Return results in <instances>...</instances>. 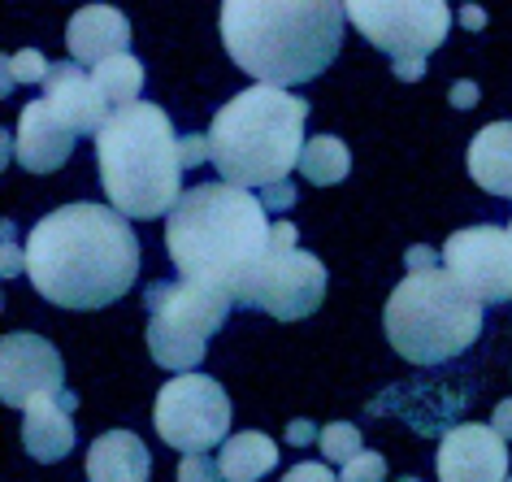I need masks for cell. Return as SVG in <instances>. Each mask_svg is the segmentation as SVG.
<instances>
[{"instance_id":"cell-22","label":"cell","mask_w":512,"mask_h":482,"mask_svg":"<svg viewBox=\"0 0 512 482\" xmlns=\"http://www.w3.org/2000/svg\"><path fill=\"white\" fill-rule=\"evenodd\" d=\"M92 83L100 87V96H105V105H135L139 92H144V66L126 53V57H113V61H100L92 70Z\"/></svg>"},{"instance_id":"cell-25","label":"cell","mask_w":512,"mask_h":482,"mask_svg":"<svg viewBox=\"0 0 512 482\" xmlns=\"http://www.w3.org/2000/svg\"><path fill=\"white\" fill-rule=\"evenodd\" d=\"M382 478H387V461H382L378 452H361L356 461L343 465V474H339V482H382Z\"/></svg>"},{"instance_id":"cell-29","label":"cell","mask_w":512,"mask_h":482,"mask_svg":"<svg viewBox=\"0 0 512 482\" xmlns=\"http://www.w3.org/2000/svg\"><path fill=\"white\" fill-rule=\"evenodd\" d=\"M439 261H443V252H434V248H408V252H404V265H408V274H421V270H439Z\"/></svg>"},{"instance_id":"cell-35","label":"cell","mask_w":512,"mask_h":482,"mask_svg":"<svg viewBox=\"0 0 512 482\" xmlns=\"http://www.w3.org/2000/svg\"><path fill=\"white\" fill-rule=\"evenodd\" d=\"M391 70H395V79L413 83V79H421V74H426V61H421V57H413V61H391Z\"/></svg>"},{"instance_id":"cell-17","label":"cell","mask_w":512,"mask_h":482,"mask_svg":"<svg viewBox=\"0 0 512 482\" xmlns=\"http://www.w3.org/2000/svg\"><path fill=\"white\" fill-rule=\"evenodd\" d=\"M22 443L40 465L66 461L74 448V422H70V404L57 396H35L22 409Z\"/></svg>"},{"instance_id":"cell-11","label":"cell","mask_w":512,"mask_h":482,"mask_svg":"<svg viewBox=\"0 0 512 482\" xmlns=\"http://www.w3.org/2000/svg\"><path fill=\"white\" fill-rule=\"evenodd\" d=\"M443 270L456 274L482 304L512 300V231L508 226H465L447 235Z\"/></svg>"},{"instance_id":"cell-38","label":"cell","mask_w":512,"mask_h":482,"mask_svg":"<svg viewBox=\"0 0 512 482\" xmlns=\"http://www.w3.org/2000/svg\"><path fill=\"white\" fill-rule=\"evenodd\" d=\"M508 231H512V226H508Z\"/></svg>"},{"instance_id":"cell-13","label":"cell","mask_w":512,"mask_h":482,"mask_svg":"<svg viewBox=\"0 0 512 482\" xmlns=\"http://www.w3.org/2000/svg\"><path fill=\"white\" fill-rule=\"evenodd\" d=\"M439 482H508V443L491 426L460 422L443 430L439 456H434Z\"/></svg>"},{"instance_id":"cell-20","label":"cell","mask_w":512,"mask_h":482,"mask_svg":"<svg viewBox=\"0 0 512 482\" xmlns=\"http://www.w3.org/2000/svg\"><path fill=\"white\" fill-rule=\"evenodd\" d=\"M217 465H222L226 482H256L278 465V448H274L270 435H261V430H239V435H230L222 443Z\"/></svg>"},{"instance_id":"cell-6","label":"cell","mask_w":512,"mask_h":482,"mask_svg":"<svg viewBox=\"0 0 512 482\" xmlns=\"http://www.w3.org/2000/svg\"><path fill=\"white\" fill-rule=\"evenodd\" d=\"M391 348L413 365H443L473 348L482 335V300L456 274L421 270L391 291L382 313Z\"/></svg>"},{"instance_id":"cell-39","label":"cell","mask_w":512,"mask_h":482,"mask_svg":"<svg viewBox=\"0 0 512 482\" xmlns=\"http://www.w3.org/2000/svg\"><path fill=\"white\" fill-rule=\"evenodd\" d=\"M508 482H512V478H508Z\"/></svg>"},{"instance_id":"cell-8","label":"cell","mask_w":512,"mask_h":482,"mask_svg":"<svg viewBox=\"0 0 512 482\" xmlns=\"http://www.w3.org/2000/svg\"><path fill=\"white\" fill-rule=\"evenodd\" d=\"M326 300V265L300 248V231L291 222L274 226V252L256 270L252 287L243 291L239 309H261L278 322H300L322 309Z\"/></svg>"},{"instance_id":"cell-15","label":"cell","mask_w":512,"mask_h":482,"mask_svg":"<svg viewBox=\"0 0 512 482\" xmlns=\"http://www.w3.org/2000/svg\"><path fill=\"white\" fill-rule=\"evenodd\" d=\"M44 100L53 105V113L70 126L74 135H100L105 122L113 118L100 87L92 83V74L74 61H57L44 79Z\"/></svg>"},{"instance_id":"cell-5","label":"cell","mask_w":512,"mask_h":482,"mask_svg":"<svg viewBox=\"0 0 512 482\" xmlns=\"http://www.w3.org/2000/svg\"><path fill=\"white\" fill-rule=\"evenodd\" d=\"M304 118L309 100L287 96L283 87H248L217 109L209 126L213 166L230 187H278L304 157Z\"/></svg>"},{"instance_id":"cell-9","label":"cell","mask_w":512,"mask_h":482,"mask_svg":"<svg viewBox=\"0 0 512 482\" xmlns=\"http://www.w3.org/2000/svg\"><path fill=\"white\" fill-rule=\"evenodd\" d=\"M157 435L183 456H209V448L226 443L230 430V400L222 383L204 374H178L157 391L152 409Z\"/></svg>"},{"instance_id":"cell-18","label":"cell","mask_w":512,"mask_h":482,"mask_svg":"<svg viewBox=\"0 0 512 482\" xmlns=\"http://www.w3.org/2000/svg\"><path fill=\"white\" fill-rule=\"evenodd\" d=\"M152 456L135 430H105L87 448V482H148Z\"/></svg>"},{"instance_id":"cell-26","label":"cell","mask_w":512,"mask_h":482,"mask_svg":"<svg viewBox=\"0 0 512 482\" xmlns=\"http://www.w3.org/2000/svg\"><path fill=\"white\" fill-rule=\"evenodd\" d=\"M178 482H226L222 465L209 461V456H183L178 461Z\"/></svg>"},{"instance_id":"cell-27","label":"cell","mask_w":512,"mask_h":482,"mask_svg":"<svg viewBox=\"0 0 512 482\" xmlns=\"http://www.w3.org/2000/svg\"><path fill=\"white\" fill-rule=\"evenodd\" d=\"M27 274V248H18V226L5 222V278Z\"/></svg>"},{"instance_id":"cell-10","label":"cell","mask_w":512,"mask_h":482,"mask_svg":"<svg viewBox=\"0 0 512 482\" xmlns=\"http://www.w3.org/2000/svg\"><path fill=\"white\" fill-rule=\"evenodd\" d=\"M348 22L387 57L426 61V53H434L447 40L452 9L443 0H378V5L374 0H352Z\"/></svg>"},{"instance_id":"cell-12","label":"cell","mask_w":512,"mask_h":482,"mask_svg":"<svg viewBox=\"0 0 512 482\" xmlns=\"http://www.w3.org/2000/svg\"><path fill=\"white\" fill-rule=\"evenodd\" d=\"M35 396H57L74 409V391H66L61 352L40 335H5L0 339V400L9 409H27Z\"/></svg>"},{"instance_id":"cell-23","label":"cell","mask_w":512,"mask_h":482,"mask_svg":"<svg viewBox=\"0 0 512 482\" xmlns=\"http://www.w3.org/2000/svg\"><path fill=\"white\" fill-rule=\"evenodd\" d=\"M361 430H356L352 422H330V426H322V439H317V448H322V456L326 461H335V465H348V461H356L365 448H361Z\"/></svg>"},{"instance_id":"cell-1","label":"cell","mask_w":512,"mask_h":482,"mask_svg":"<svg viewBox=\"0 0 512 482\" xmlns=\"http://www.w3.org/2000/svg\"><path fill=\"white\" fill-rule=\"evenodd\" d=\"M27 274L61 309H105L135 287L139 239L118 209L61 205L27 235Z\"/></svg>"},{"instance_id":"cell-21","label":"cell","mask_w":512,"mask_h":482,"mask_svg":"<svg viewBox=\"0 0 512 482\" xmlns=\"http://www.w3.org/2000/svg\"><path fill=\"white\" fill-rule=\"evenodd\" d=\"M300 174L313 187H335V183H343L352 174V152H348V144L335 139V135H313L309 144H304Z\"/></svg>"},{"instance_id":"cell-3","label":"cell","mask_w":512,"mask_h":482,"mask_svg":"<svg viewBox=\"0 0 512 482\" xmlns=\"http://www.w3.org/2000/svg\"><path fill=\"white\" fill-rule=\"evenodd\" d=\"M348 5L335 0H226L222 44L261 87L309 83L339 57Z\"/></svg>"},{"instance_id":"cell-28","label":"cell","mask_w":512,"mask_h":482,"mask_svg":"<svg viewBox=\"0 0 512 482\" xmlns=\"http://www.w3.org/2000/svg\"><path fill=\"white\" fill-rule=\"evenodd\" d=\"M283 482H339V478L330 474L326 465H317V461H304V465H291Z\"/></svg>"},{"instance_id":"cell-14","label":"cell","mask_w":512,"mask_h":482,"mask_svg":"<svg viewBox=\"0 0 512 482\" xmlns=\"http://www.w3.org/2000/svg\"><path fill=\"white\" fill-rule=\"evenodd\" d=\"M74 144H79V135L70 131L66 122L53 113V105L40 96L31 100V105H22L18 113V131H14V157L22 170L31 174H53L70 161Z\"/></svg>"},{"instance_id":"cell-16","label":"cell","mask_w":512,"mask_h":482,"mask_svg":"<svg viewBox=\"0 0 512 482\" xmlns=\"http://www.w3.org/2000/svg\"><path fill=\"white\" fill-rule=\"evenodd\" d=\"M66 44H70V61L74 66H100V61L126 57L131 48V22L122 9L113 5H87L70 18L66 27Z\"/></svg>"},{"instance_id":"cell-34","label":"cell","mask_w":512,"mask_h":482,"mask_svg":"<svg viewBox=\"0 0 512 482\" xmlns=\"http://www.w3.org/2000/svg\"><path fill=\"white\" fill-rule=\"evenodd\" d=\"M452 105H456V109H473V105H478V83L460 79V83L452 87Z\"/></svg>"},{"instance_id":"cell-36","label":"cell","mask_w":512,"mask_h":482,"mask_svg":"<svg viewBox=\"0 0 512 482\" xmlns=\"http://www.w3.org/2000/svg\"><path fill=\"white\" fill-rule=\"evenodd\" d=\"M456 18H460V27H465V31H482L486 27V14H482L478 5H460Z\"/></svg>"},{"instance_id":"cell-33","label":"cell","mask_w":512,"mask_h":482,"mask_svg":"<svg viewBox=\"0 0 512 482\" xmlns=\"http://www.w3.org/2000/svg\"><path fill=\"white\" fill-rule=\"evenodd\" d=\"M491 430H495V435H499V439H504V443L512 439V400H499V404H495Z\"/></svg>"},{"instance_id":"cell-24","label":"cell","mask_w":512,"mask_h":482,"mask_svg":"<svg viewBox=\"0 0 512 482\" xmlns=\"http://www.w3.org/2000/svg\"><path fill=\"white\" fill-rule=\"evenodd\" d=\"M48 61L35 53V48H27V53H14V57H5V92H14L18 83H44L48 79Z\"/></svg>"},{"instance_id":"cell-2","label":"cell","mask_w":512,"mask_h":482,"mask_svg":"<svg viewBox=\"0 0 512 482\" xmlns=\"http://www.w3.org/2000/svg\"><path fill=\"white\" fill-rule=\"evenodd\" d=\"M165 248L183 278L226 291L239 304L274 252V226L261 196L230 183H200L174 205L165 222Z\"/></svg>"},{"instance_id":"cell-30","label":"cell","mask_w":512,"mask_h":482,"mask_svg":"<svg viewBox=\"0 0 512 482\" xmlns=\"http://www.w3.org/2000/svg\"><path fill=\"white\" fill-rule=\"evenodd\" d=\"M317 439H322V430H317L309 417H296V422L287 426V443H291V448H309V443H317Z\"/></svg>"},{"instance_id":"cell-4","label":"cell","mask_w":512,"mask_h":482,"mask_svg":"<svg viewBox=\"0 0 512 482\" xmlns=\"http://www.w3.org/2000/svg\"><path fill=\"white\" fill-rule=\"evenodd\" d=\"M100 187L122 218L152 222L174 213L183 200V139L174 135L170 113L152 100L113 109L105 131L96 135Z\"/></svg>"},{"instance_id":"cell-31","label":"cell","mask_w":512,"mask_h":482,"mask_svg":"<svg viewBox=\"0 0 512 482\" xmlns=\"http://www.w3.org/2000/svg\"><path fill=\"white\" fill-rule=\"evenodd\" d=\"M261 205H265V209H278V213L291 209V205H296V187H291V183L265 187V192H261Z\"/></svg>"},{"instance_id":"cell-19","label":"cell","mask_w":512,"mask_h":482,"mask_svg":"<svg viewBox=\"0 0 512 482\" xmlns=\"http://www.w3.org/2000/svg\"><path fill=\"white\" fill-rule=\"evenodd\" d=\"M469 179L491 196L512 200V122H491L469 139Z\"/></svg>"},{"instance_id":"cell-7","label":"cell","mask_w":512,"mask_h":482,"mask_svg":"<svg viewBox=\"0 0 512 482\" xmlns=\"http://www.w3.org/2000/svg\"><path fill=\"white\" fill-rule=\"evenodd\" d=\"M148 352L161 370L187 374L196 370L209 352V339L226 326L230 300L226 291L204 283H152L148 287Z\"/></svg>"},{"instance_id":"cell-37","label":"cell","mask_w":512,"mask_h":482,"mask_svg":"<svg viewBox=\"0 0 512 482\" xmlns=\"http://www.w3.org/2000/svg\"><path fill=\"white\" fill-rule=\"evenodd\" d=\"M400 482H421V478H413V474H408V478H400Z\"/></svg>"},{"instance_id":"cell-32","label":"cell","mask_w":512,"mask_h":482,"mask_svg":"<svg viewBox=\"0 0 512 482\" xmlns=\"http://www.w3.org/2000/svg\"><path fill=\"white\" fill-rule=\"evenodd\" d=\"M204 157L213 161V152H209V139H204V135H187V139H183V166L191 170V166H200Z\"/></svg>"}]
</instances>
